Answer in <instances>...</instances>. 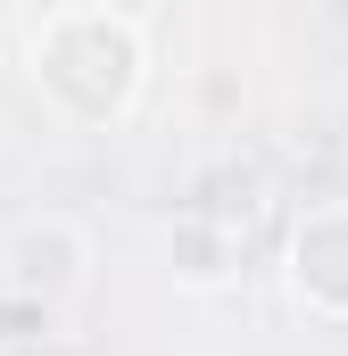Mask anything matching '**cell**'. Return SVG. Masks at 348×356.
Wrapping results in <instances>:
<instances>
[{"label": "cell", "mask_w": 348, "mask_h": 356, "mask_svg": "<svg viewBox=\"0 0 348 356\" xmlns=\"http://www.w3.org/2000/svg\"><path fill=\"white\" fill-rule=\"evenodd\" d=\"M241 257H249V232H241L232 216L199 207V199L166 224V273L182 290H232V282H241Z\"/></svg>", "instance_id": "277c9868"}, {"label": "cell", "mask_w": 348, "mask_h": 356, "mask_svg": "<svg viewBox=\"0 0 348 356\" xmlns=\"http://www.w3.org/2000/svg\"><path fill=\"white\" fill-rule=\"evenodd\" d=\"M25 83L42 91V108L75 133H108L141 108L150 91V33L125 8L100 0H67L33 25L25 42Z\"/></svg>", "instance_id": "6da1fadb"}, {"label": "cell", "mask_w": 348, "mask_h": 356, "mask_svg": "<svg viewBox=\"0 0 348 356\" xmlns=\"http://www.w3.org/2000/svg\"><path fill=\"white\" fill-rule=\"evenodd\" d=\"M84 282H91V232L75 216H33V224L8 241V257H0V290L42 298L50 315H58L67 298H84Z\"/></svg>", "instance_id": "7a4b0ae2"}, {"label": "cell", "mask_w": 348, "mask_h": 356, "mask_svg": "<svg viewBox=\"0 0 348 356\" xmlns=\"http://www.w3.org/2000/svg\"><path fill=\"white\" fill-rule=\"evenodd\" d=\"M282 282L315 323H348V199H324V207H307L290 224Z\"/></svg>", "instance_id": "3957f363"}]
</instances>
